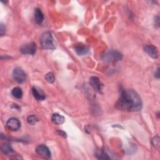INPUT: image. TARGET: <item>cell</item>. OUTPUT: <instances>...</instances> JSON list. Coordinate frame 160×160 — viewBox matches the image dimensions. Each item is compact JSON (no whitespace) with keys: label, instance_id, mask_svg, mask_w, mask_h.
I'll return each instance as SVG.
<instances>
[{"label":"cell","instance_id":"cell-1","mask_svg":"<svg viewBox=\"0 0 160 160\" xmlns=\"http://www.w3.org/2000/svg\"><path fill=\"white\" fill-rule=\"evenodd\" d=\"M115 107L121 111H138L142 108V101L139 94L134 90L122 89Z\"/></svg>","mask_w":160,"mask_h":160},{"label":"cell","instance_id":"cell-2","mask_svg":"<svg viewBox=\"0 0 160 160\" xmlns=\"http://www.w3.org/2000/svg\"><path fill=\"white\" fill-rule=\"evenodd\" d=\"M40 44L42 49H54L56 48L55 42L51 32L49 31L43 32L40 38Z\"/></svg>","mask_w":160,"mask_h":160},{"label":"cell","instance_id":"cell-3","mask_svg":"<svg viewBox=\"0 0 160 160\" xmlns=\"http://www.w3.org/2000/svg\"><path fill=\"white\" fill-rule=\"evenodd\" d=\"M101 58L106 62L119 61L122 59V54L118 51L109 49L101 56Z\"/></svg>","mask_w":160,"mask_h":160},{"label":"cell","instance_id":"cell-4","mask_svg":"<svg viewBox=\"0 0 160 160\" xmlns=\"http://www.w3.org/2000/svg\"><path fill=\"white\" fill-rule=\"evenodd\" d=\"M12 77L17 82L23 83L26 80L27 75L22 68L17 67L12 71Z\"/></svg>","mask_w":160,"mask_h":160},{"label":"cell","instance_id":"cell-5","mask_svg":"<svg viewBox=\"0 0 160 160\" xmlns=\"http://www.w3.org/2000/svg\"><path fill=\"white\" fill-rule=\"evenodd\" d=\"M36 49L37 47L36 44L34 42H31L23 45L20 48V51L24 54L33 55L36 53Z\"/></svg>","mask_w":160,"mask_h":160},{"label":"cell","instance_id":"cell-6","mask_svg":"<svg viewBox=\"0 0 160 160\" xmlns=\"http://www.w3.org/2000/svg\"><path fill=\"white\" fill-rule=\"evenodd\" d=\"M89 84L94 90H96L99 92H101L103 89L104 85L98 77H96V76L91 77L89 79Z\"/></svg>","mask_w":160,"mask_h":160},{"label":"cell","instance_id":"cell-7","mask_svg":"<svg viewBox=\"0 0 160 160\" xmlns=\"http://www.w3.org/2000/svg\"><path fill=\"white\" fill-rule=\"evenodd\" d=\"M6 126L11 131H17L21 127V122L16 118H11L7 121Z\"/></svg>","mask_w":160,"mask_h":160},{"label":"cell","instance_id":"cell-8","mask_svg":"<svg viewBox=\"0 0 160 160\" xmlns=\"http://www.w3.org/2000/svg\"><path fill=\"white\" fill-rule=\"evenodd\" d=\"M36 151L39 156L44 158H49L51 157V152L49 148L44 144L38 146L36 148Z\"/></svg>","mask_w":160,"mask_h":160},{"label":"cell","instance_id":"cell-9","mask_svg":"<svg viewBox=\"0 0 160 160\" xmlns=\"http://www.w3.org/2000/svg\"><path fill=\"white\" fill-rule=\"evenodd\" d=\"M144 51L152 58L157 59L158 58V51L156 46L152 44L146 45L144 47Z\"/></svg>","mask_w":160,"mask_h":160},{"label":"cell","instance_id":"cell-10","mask_svg":"<svg viewBox=\"0 0 160 160\" xmlns=\"http://www.w3.org/2000/svg\"><path fill=\"white\" fill-rule=\"evenodd\" d=\"M74 51L78 55L84 56L89 53V47H88L84 44H76L74 46Z\"/></svg>","mask_w":160,"mask_h":160},{"label":"cell","instance_id":"cell-11","mask_svg":"<svg viewBox=\"0 0 160 160\" xmlns=\"http://www.w3.org/2000/svg\"><path fill=\"white\" fill-rule=\"evenodd\" d=\"M32 94L37 101H43L45 99V94L43 91L36 87L32 88Z\"/></svg>","mask_w":160,"mask_h":160},{"label":"cell","instance_id":"cell-12","mask_svg":"<svg viewBox=\"0 0 160 160\" xmlns=\"http://www.w3.org/2000/svg\"><path fill=\"white\" fill-rule=\"evenodd\" d=\"M34 20L38 24H41L43 21H44V14L42 12L41 10L39 8H36L34 10Z\"/></svg>","mask_w":160,"mask_h":160},{"label":"cell","instance_id":"cell-13","mask_svg":"<svg viewBox=\"0 0 160 160\" xmlns=\"http://www.w3.org/2000/svg\"><path fill=\"white\" fill-rule=\"evenodd\" d=\"M51 121H52L53 123H54L56 124H61L64 122L65 118L63 116H62L59 114L54 113L52 115Z\"/></svg>","mask_w":160,"mask_h":160},{"label":"cell","instance_id":"cell-14","mask_svg":"<svg viewBox=\"0 0 160 160\" xmlns=\"http://www.w3.org/2000/svg\"><path fill=\"white\" fill-rule=\"evenodd\" d=\"M1 151L2 154L5 156L11 155L12 154L14 153V151L12 149V148L8 144H4L1 146Z\"/></svg>","mask_w":160,"mask_h":160},{"label":"cell","instance_id":"cell-15","mask_svg":"<svg viewBox=\"0 0 160 160\" xmlns=\"http://www.w3.org/2000/svg\"><path fill=\"white\" fill-rule=\"evenodd\" d=\"M11 94L13 97L17 98V99H21L22 96V91L21 88L18 87H16L12 89L11 91Z\"/></svg>","mask_w":160,"mask_h":160},{"label":"cell","instance_id":"cell-16","mask_svg":"<svg viewBox=\"0 0 160 160\" xmlns=\"http://www.w3.org/2000/svg\"><path fill=\"white\" fill-rule=\"evenodd\" d=\"M38 118H37L36 116H35L34 114L29 115L27 118V122H28V124H29L31 125L36 124L38 122Z\"/></svg>","mask_w":160,"mask_h":160},{"label":"cell","instance_id":"cell-17","mask_svg":"<svg viewBox=\"0 0 160 160\" xmlns=\"http://www.w3.org/2000/svg\"><path fill=\"white\" fill-rule=\"evenodd\" d=\"M96 156L98 159H108L109 158L108 156L102 151L101 150H98L96 152Z\"/></svg>","mask_w":160,"mask_h":160},{"label":"cell","instance_id":"cell-18","mask_svg":"<svg viewBox=\"0 0 160 160\" xmlns=\"http://www.w3.org/2000/svg\"><path fill=\"white\" fill-rule=\"evenodd\" d=\"M45 79L49 83H52L54 81V76L52 72H48L45 75Z\"/></svg>","mask_w":160,"mask_h":160},{"label":"cell","instance_id":"cell-19","mask_svg":"<svg viewBox=\"0 0 160 160\" xmlns=\"http://www.w3.org/2000/svg\"><path fill=\"white\" fill-rule=\"evenodd\" d=\"M152 144L153 146L157 149H159V138L158 136H155L152 139Z\"/></svg>","mask_w":160,"mask_h":160},{"label":"cell","instance_id":"cell-20","mask_svg":"<svg viewBox=\"0 0 160 160\" xmlns=\"http://www.w3.org/2000/svg\"><path fill=\"white\" fill-rule=\"evenodd\" d=\"M154 77L157 79H159V69L158 68L154 73Z\"/></svg>","mask_w":160,"mask_h":160},{"label":"cell","instance_id":"cell-21","mask_svg":"<svg viewBox=\"0 0 160 160\" xmlns=\"http://www.w3.org/2000/svg\"><path fill=\"white\" fill-rule=\"evenodd\" d=\"M4 31H5V28H4L3 24L1 23V34L2 35Z\"/></svg>","mask_w":160,"mask_h":160},{"label":"cell","instance_id":"cell-22","mask_svg":"<svg viewBox=\"0 0 160 160\" xmlns=\"http://www.w3.org/2000/svg\"><path fill=\"white\" fill-rule=\"evenodd\" d=\"M159 18L158 16H157V17L155 18V20H154L155 24H156V26H159Z\"/></svg>","mask_w":160,"mask_h":160},{"label":"cell","instance_id":"cell-23","mask_svg":"<svg viewBox=\"0 0 160 160\" xmlns=\"http://www.w3.org/2000/svg\"><path fill=\"white\" fill-rule=\"evenodd\" d=\"M58 132H59V134H60L61 136H63L64 138L66 137V133L64 131H62L60 130V131H58Z\"/></svg>","mask_w":160,"mask_h":160}]
</instances>
